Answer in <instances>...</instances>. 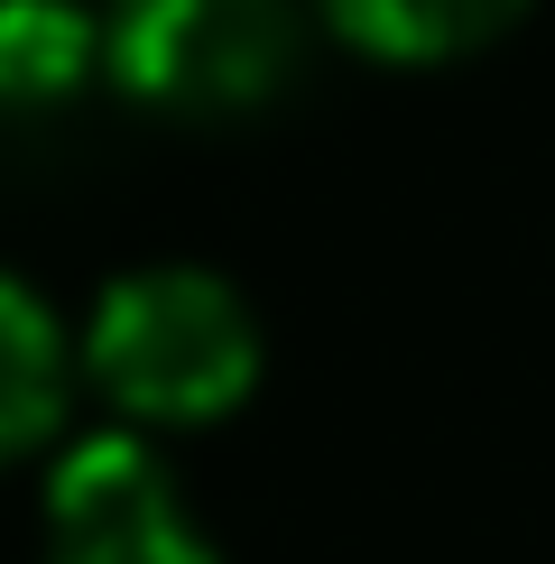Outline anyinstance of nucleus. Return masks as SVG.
Segmentation results:
<instances>
[{"label":"nucleus","mask_w":555,"mask_h":564,"mask_svg":"<svg viewBox=\"0 0 555 564\" xmlns=\"http://www.w3.org/2000/svg\"><path fill=\"white\" fill-rule=\"evenodd\" d=\"M342 37L380 65H454L527 19V0H324Z\"/></svg>","instance_id":"obj_5"},{"label":"nucleus","mask_w":555,"mask_h":564,"mask_svg":"<svg viewBox=\"0 0 555 564\" xmlns=\"http://www.w3.org/2000/svg\"><path fill=\"white\" fill-rule=\"evenodd\" d=\"M296 29L287 0H111L102 10V75L149 111H250L287 84Z\"/></svg>","instance_id":"obj_2"},{"label":"nucleus","mask_w":555,"mask_h":564,"mask_svg":"<svg viewBox=\"0 0 555 564\" xmlns=\"http://www.w3.org/2000/svg\"><path fill=\"white\" fill-rule=\"evenodd\" d=\"M46 564H214V536L139 435H84L46 473Z\"/></svg>","instance_id":"obj_3"},{"label":"nucleus","mask_w":555,"mask_h":564,"mask_svg":"<svg viewBox=\"0 0 555 564\" xmlns=\"http://www.w3.org/2000/svg\"><path fill=\"white\" fill-rule=\"evenodd\" d=\"M102 75V10L84 0H0V102L46 111Z\"/></svg>","instance_id":"obj_6"},{"label":"nucleus","mask_w":555,"mask_h":564,"mask_svg":"<svg viewBox=\"0 0 555 564\" xmlns=\"http://www.w3.org/2000/svg\"><path fill=\"white\" fill-rule=\"evenodd\" d=\"M84 370L130 426H214L260 389V324L214 269H130L84 324Z\"/></svg>","instance_id":"obj_1"},{"label":"nucleus","mask_w":555,"mask_h":564,"mask_svg":"<svg viewBox=\"0 0 555 564\" xmlns=\"http://www.w3.org/2000/svg\"><path fill=\"white\" fill-rule=\"evenodd\" d=\"M65 389H75L65 324L46 315V296L29 278L0 269V463L37 454V444L65 426Z\"/></svg>","instance_id":"obj_4"}]
</instances>
